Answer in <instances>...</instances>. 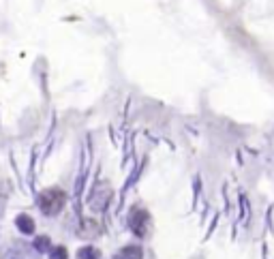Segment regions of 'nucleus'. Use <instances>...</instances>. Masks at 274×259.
Segmentation results:
<instances>
[{"instance_id": "20e7f679", "label": "nucleus", "mask_w": 274, "mask_h": 259, "mask_svg": "<svg viewBox=\"0 0 274 259\" xmlns=\"http://www.w3.org/2000/svg\"><path fill=\"white\" fill-rule=\"evenodd\" d=\"M99 223L95 219H84V223H81V229H79V235L81 238H92V235L99 233Z\"/></svg>"}, {"instance_id": "7ed1b4c3", "label": "nucleus", "mask_w": 274, "mask_h": 259, "mask_svg": "<svg viewBox=\"0 0 274 259\" xmlns=\"http://www.w3.org/2000/svg\"><path fill=\"white\" fill-rule=\"evenodd\" d=\"M116 259H144V251H142V246H137V244H126L120 249Z\"/></svg>"}, {"instance_id": "6e6552de", "label": "nucleus", "mask_w": 274, "mask_h": 259, "mask_svg": "<svg viewBox=\"0 0 274 259\" xmlns=\"http://www.w3.org/2000/svg\"><path fill=\"white\" fill-rule=\"evenodd\" d=\"M34 249L41 251V253L50 251V249H51V240L48 238V235H39V238L34 240Z\"/></svg>"}, {"instance_id": "f03ea898", "label": "nucleus", "mask_w": 274, "mask_h": 259, "mask_svg": "<svg viewBox=\"0 0 274 259\" xmlns=\"http://www.w3.org/2000/svg\"><path fill=\"white\" fill-rule=\"evenodd\" d=\"M150 212L146 208H133L129 214V227L137 238H146L150 233Z\"/></svg>"}, {"instance_id": "1a4fd4ad", "label": "nucleus", "mask_w": 274, "mask_h": 259, "mask_svg": "<svg viewBox=\"0 0 274 259\" xmlns=\"http://www.w3.org/2000/svg\"><path fill=\"white\" fill-rule=\"evenodd\" d=\"M50 257L51 259H67L69 257V251H67V246H51L50 249Z\"/></svg>"}, {"instance_id": "423d86ee", "label": "nucleus", "mask_w": 274, "mask_h": 259, "mask_svg": "<svg viewBox=\"0 0 274 259\" xmlns=\"http://www.w3.org/2000/svg\"><path fill=\"white\" fill-rule=\"evenodd\" d=\"M109 195H112V193H109L107 188H105V193H101V191H92L90 206H92V208H105V204H107Z\"/></svg>"}, {"instance_id": "0eeeda50", "label": "nucleus", "mask_w": 274, "mask_h": 259, "mask_svg": "<svg viewBox=\"0 0 274 259\" xmlns=\"http://www.w3.org/2000/svg\"><path fill=\"white\" fill-rule=\"evenodd\" d=\"M101 257V253L95 246H84V249L77 251V259H99Z\"/></svg>"}, {"instance_id": "f257e3e1", "label": "nucleus", "mask_w": 274, "mask_h": 259, "mask_svg": "<svg viewBox=\"0 0 274 259\" xmlns=\"http://www.w3.org/2000/svg\"><path fill=\"white\" fill-rule=\"evenodd\" d=\"M67 204V193L62 188H45V191L39 193V208L45 216H56L58 212L65 208Z\"/></svg>"}, {"instance_id": "39448f33", "label": "nucleus", "mask_w": 274, "mask_h": 259, "mask_svg": "<svg viewBox=\"0 0 274 259\" xmlns=\"http://www.w3.org/2000/svg\"><path fill=\"white\" fill-rule=\"evenodd\" d=\"M15 225H17V229H20L22 233H34V221H32V216H28V214L17 216Z\"/></svg>"}]
</instances>
